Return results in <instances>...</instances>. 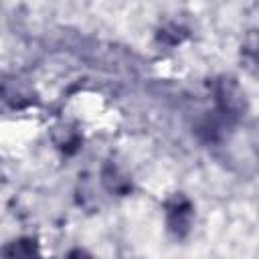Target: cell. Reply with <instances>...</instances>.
<instances>
[{
	"label": "cell",
	"instance_id": "obj_1",
	"mask_svg": "<svg viewBox=\"0 0 259 259\" xmlns=\"http://www.w3.org/2000/svg\"><path fill=\"white\" fill-rule=\"evenodd\" d=\"M192 219V206L188 204L186 198L176 196L174 200L168 202V225L176 235H184L190 227Z\"/></svg>",
	"mask_w": 259,
	"mask_h": 259
},
{
	"label": "cell",
	"instance_id": "obj_2",
	"mask_svg": "<svg viewBox=\"0 0 259 259\" xmlns=\"http://www.w3.org/2000/svg\"><path fill=\"white\" fill-rule=\"evenodd\" d=\"M0 259H40V255L32 239H16L2 247Z\"/></svg>",
	"mask_w": 259,
	"mask_h": 259
},
{
	"label": "cell",
	"instance_id": "obj_3",
	"mask_svg": "<svg viewBox=\"0 0 259 259\" xmlns=\"http://www.w3.org/2000/svg\"><path fill=\"white\" fill-rule=\"evenodd\" d=\"M67 259H93L89 253H85L83 249H73L69 255H67Z\"/></svg>",
	"mask_w": 259,
	"mask_h": 259
}]
</instances>
